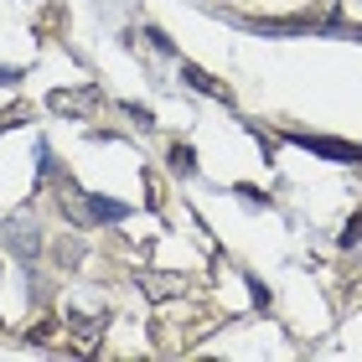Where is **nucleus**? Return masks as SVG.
<instances>
[{
    "label": "nucleus",
    "instance_id": "f257e3e1",
    "mask_svg": "<svg viewBox=\"0 0 362 362\" xmlns=\"http://www.w3.org/2000/svg\"><path fill=\"white\" fill-rule=\"evenodd\" d=\"M295 145H305V151H316L326 160H362V145H341V140H326V135H290Z\"/></svg>",
    "mask_w": 362,
    "mask_h": 362
},
{
    "label": "nucleus",
    "instance_id": "f03ea898",
    "mask_svg": "<svg viewBox=\"0 0 362 362\" xmlns=\"http://www.w3.org/2000/svg\"><path fill=\"white\" fill-rule=\"evenodd\" d=\"M88 212H93V218H104V223H119V218H129V202H114V197H88Z\"/></svg>",
    "mask_w": 362,
    "mask_h": 362
},
{
    "label": "nucleus",
    "instance_id": "7ed1b4c3",
    "mask_svg": "<svg viewBox=\"0 0 362 362\" xmlns=\"http://www.w3.org/2000/svg\"><path fill=\"white\" fill-rule=\"evenodd\" d=\"M11 238H16V249H21V259L37 254V228H31V223H21V228L11 223Z\"/></svg>",
    "mask_w": 362,
    "mask_h": 362
},
{
    "label": "nucleus",
    "instance_id": "20e7f679",
    "mask_svg": "<svg viewBox=\"0 0 362 362\" xmlns=\"http://www.w3.org/2000/svg\"><path fill=\"white\" fill-rule=\"evenodd\" d=\"M171 171H176V176H192V171H197V156L187 151V145H171Z\"/></svg>",
    "mask_w": 362,
    "mask_h": 362
},
{
    "label": "nucleus",
    "instance_id": "39448f33",
    "mask_svg": "<svg viewBox=\"0 0 362 362\" xmlns=\"http://www.w3.org/2000/svg\"><path fill=\"white\" fill-rule=\"evenodd\" d=\"M181 73H187V83H192V88H202V93H218V98H223V88L212 83L207 73H197V68H181Z\"/></svg>",
    "mask_w": 362,
    "mask_h": 362
},
{
    "label": "nucleus",
    "instance_id": "423d86ee",
    "mask_svg": "<svg viewBox=\"0 0 362 362\" xmlns=\"http://www.w3.org/2000/svg\"><path fill=\"white\" fill-rule=\"evenodd\" d=\"M21 119H26L21 109H6V114H0V129H11V124H21Z\"/></svg>",
    "mask_w": 362,
    "mask_h": 362
},
{
    "label": "nucleus",
    "instance_id": "0eeeda50",
    "mask_svg": "<svg viewBox=\"0 0 362 362\" xmlns=\"http://www.w3.org/2000/svg\"><path fill=\"white\" fill-rule=\"evenodd\" d=\"M11 83H21V68H0V88H11Z\"/></svg>",
    "mask_w": 362,
    "mask_h": 362
}]
</instances>
